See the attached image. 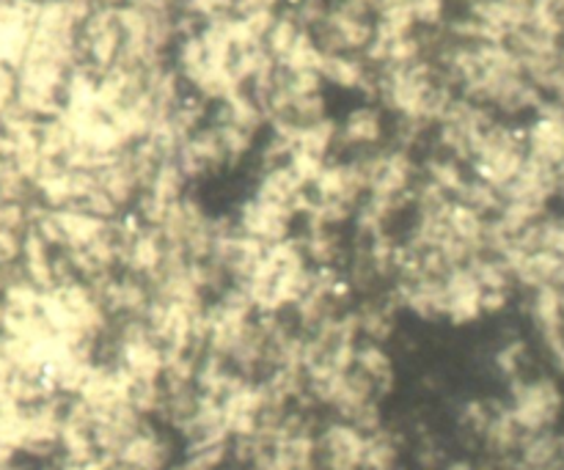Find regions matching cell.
I'll return each mask as SVG.
<instances>
[{"mask_svg": "<svg viewBox=\"0 0 564 470\" xmlns=\"http://www.w3.org/2000/svg\"><path fill=\"white\" fill-rule=\"evenodd\" d=\"M556 286H560V289L564 292V264H562V273H560V278H556Z\"/></svg>", "mask_w": 564, "mask_h": 470, "instance_id": "cell-4", "label": "cell"}, {"mask_svg": "<svg viewBox=\"0 0 564 470\" xmlns=\"http://www.w3.org/2000/svg\"><path fill=\"white\" fill-rule=\"evenodd\" d=\"M562 292V289H560ZM562 314H564V292H562Z\"/></svg>", "mask_w": 564, "mask_h": 470, "instance_id": "cell-5", "label": "cell"}, {"mask_svg": "<svg viewBox=\"0 0 564 470\" xmlns=\"http://www.w3.org/2000/svg\"><path fill=\"white\" fill-rule=\"evenodd\" d=\"M505 405L527 435L551 433L564 413V391L556 374H523L507 385Z\"/></svg>", "mask_w": 564, "mask_h": 470, "instance_id": "cell-1", "label": "cell"}, {"mask_svg": "<svg viewBox=\"0 0 564 470\" xmlns=\"http://www.w3.org/2000/svg\"><path fill=\"white\" fill-rule=\"evenodd\" d=\"M391 143V116L369 99H356L336 116L334 157H361Z\"/></svg>", "mask_w": 564, "mask_h": 470, "instance_id": "cell-2", "label": "cell"}, {"mask_svg": "<svg viewBox=\"0 0 564 470\" xmlns=\"http://www.w3.org/2000/svg\"><path fill=\"white\" fill-rule=\"evenodd\" d=\"M529 361H532V347H529V341L523 339L521 334H516V330L507 334L501 341H496V347L490 350L488 358L490 369H494V374L505 385H510L512 380L529 374Z\"/></svg>", "mask_w": 564, "mask_h": 470, "instance_id": "cell-3", "label": "cell"}]
</instances>
